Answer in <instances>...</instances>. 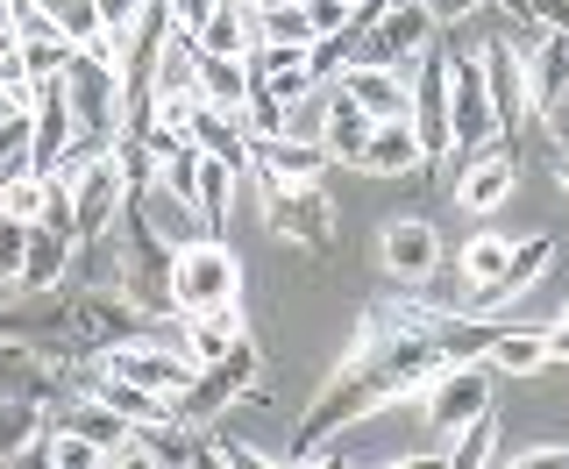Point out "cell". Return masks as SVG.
<instances>
[{
  "mask_svg": "<svg viewBox=\"0 0 569 469\" xmlns=\"http://www.w3.org/2000/svg\"><path fill=\"white\" fill-rule=\"evenodd\" d=\"M385 406H391V391H385V377H378V356L349 349L342 363L328 370V385L313 391L307 420H299V448H292V456L307 462L313 448L335 435V427H356V420H370V412H385Z\"/></svg>",
  "mask_w": 569,
  "mask_h": 469,
  "instance_id": "cell-1",
  "label": "cell"
},
{
  "mask_svg": "<svg viewBox=\"0 0 569 469\" xmlns=\"http://www.w3.org/2000/svg\"><path fill=\"white\" fill-rule=\"evenodd\" d=\"M171 299L178 313H207V306H236L242 299V263L221 234H192L171 257Z\"/></svg>",
  "mask_w": 569,
  "mask_h": 469,
  "instance_id": "cell-2",
  "label": "cell"
},
{
  "mask_svg": "<svg viewBox=\"0 0 569 469\" xmlns=\"http://www.w3.org/2000/svg\"><path fill=\"white\" fill-rule=\"evenodd\" d=\"M263 207H271V234L278 242H292V249H335V200L328 192H320V178H292V186H284V178H271V186H263Z\"/></svg>",
  "mask_w": 569,
  "mask_h": 469,
  "instance_id": "cell-3",
  "label": "cell"
},
{
  "mask_svg": "<svg viewBox=\"0 0 569 469\" xmlns=\"http://www.w3.org/2000/svg\"><path fill=\"white\" fill-rule=\"evenodd\" d=\"M64 93H71V107H79V129H86V136H114V129H121L129 86H121V64H114V58H100L93 43L71 50V64H64Z\"/></svg>",
  "mask_w": 569,
  "mask_h": 469,
  "instance_id": "cell-4",
  "label": "cell"
},
{
  "mask_svg": "<svg viewBox=\"0 0 569 469\" xmlns=\"http://www.w3.org/2000/svg\"><path fill=\"white\" fill-rule=\"evenodd\" d=\"M449 136H456V164H470L477 150H491L498 114H491V86H485V58H449Z\"/></svg>",
  "mask_w": 569,
  "mask_h": 469,
  "instance_id": "cell-5",
  "label": "cell"
},
{
  "mask_svg": "<svg viewBox=\"0 0 569 469\" xmlns=\"http://www.w3.org/2000/svg\"><path fill=\"white\" fill-rule=\"evenodd\" d=\"M257 377H263V349L242 335L228 356H213V363H200V377H192V385H186V399H178V420H186V427H192V420H213L221 406L249 399V385H257Z\"/></svg>",
  "mask_w": 569,
  "mask_h": 469,
  "instance_id": "cell-6",
  "label": "cell"
},
{
  "mask_svg": "<svg viewBox=\"0 0 569 469\" xmlns=\"http://www.w3.org/2000/svg\"><path fill=\"white\" fill-rule=\"evenodd\" d=\"M491 406V363H449L435 385L420 391V412H427V435L449 441L456 427H470L477 412Z\"/></svg>",
  "mask_w": 569,
  "mask_h": 469,
  "instance_id": "cell-7",
  "label": "cell"
},
{
  "mask_svg": "<svg viewBox=\"0 0 569 469\" xmlns=\"http://www.w3.org/2000/svg\"><path fill=\"white\" fill-rule=\"evenodd\" d=\"M427 36H435V8H385L378 22L356 36V58L363 64H391V71H413L427 50Z\"/></svg>",
  "mask_w": 569,
  "mask_h": 469,
  "instance_id": "cell-8",
  "label": "cell"
},
{
  "mask_svg": "<svg viewBox=\"0 0 569 469\" xmlns=\"http://www.w3.org/2000/svg\"><path fill=\"white\" fill-rule=\"evenodd\" d=\"M527 50V43H520ZM512 50V36H491L477 58H485V86H491V114H498V136L520 142V121L533 114V86H527V58Z\"/></svg>",
  "mask_w": 569,
  "mask_h": 469,
  "instance_id": "cell-9",
  "label": "cell"
},
{
  "mask_svg": "<svg viewBox=\"0 0 569 469\" xmlns=\"http://www.w3.org/2000/svg\"><path fill=\"white\" fill-rule=\"evenodd\" d=\"M378 263L391 285H427L441 270V228L420 221V213H399V221H385L378 234Z\"/></svg>",
  "mask_w": 569,
  "mask_h": 469,
  "instance_id": "cell-10",
  "label": "cell"
},
{
  "mask_svg": "<svg viewBox=\"0 0 569 469\" xmlns=\"http://www.w3.org/2000/svg\"><path fill=\"white\" fill-rule=\"evenodd\" d=\"M107 370L136 377V385H150V391H164V399H186V385L200 377V363H192L186 349H157V341H142V335L114 341V349H107Z\"/></svg>",
  "mask_w": 569,
  "mask_h": 469,
  "instance_id": "cell-11",
  "label": "cell"
},
{
  "mask_svg": "<svg viewBox=\"0 0 569 469\" xmlns=\"http://www.w3.org/2000/svg\"><path fill=\"white\" fill-rule=\"evenodd\" d=\"M520 186V150L498 142V150H477L470 164H456V207L462 213H498Z\"/></svg>",
  "mask_w": 569,
  "mask_h": 469,
  "instance_id": "cell-12",
  "label": "cell"
},
{
  "mask_svg": "<svg viewBox=\"0 0 569 469\" xmlns=\"http://www.w3.org/2000/svg\"><path fill=\"white\" fill-rule=\"evenodd\" d=\"M413 129L427 142V157L456 150V136H449V50H427L413 64Z\"/></svg>",
  "mask_w": 569,
  "mask_h": 469,
  "instance_id": "cell-13",
  "label": "cell"
},
{
  "mask_svg": "<svg viewBox=\"0 0 569 469\" xmlns=\"http://www.w3.org/2000/svg\"><path fill=\"white\" fill-rule=\"evenodd\" d=\"M335 164V150L320 136H257V150H249V171L263 178V186H271V178H284V186H292V178H320Z\"/></svg>",
  "mask_w": 569,
  "mask_h": 469,
  "instance_id": "cell-14",
  "label": "cell"
},
{
  "mask_svg": "<svg viewBox=\"0 0 569 469\" xmlns=\"http://www.w3.org/2000/svg\"><path fill=\"white\" fill-rule=\"evenodd\" d=\"M342 86L370 107V121H413V71H391V64H342Z\"/></svg>",
  "mask_w": 569,
  "mask_h": 469,
  "instance_id": "cell-15",
  "label": "cell"
},
{
  "mask_svg": "<svg viewBox=\"0 0 569 469\" xmlns=\"http://www.w3.org/2000/svg\"><path fill=\"white\" fill-rule=\"evenodd\" d=\"M506 263H512V242L506 234H470L462 242V257H456V306H485L498 292V278H506Z\"/></svg>",
  "mask_w": 569,
  "mask_h": 469,
  "instance_id": "cell-16",
  "label": "cell"
},
{
  "mask_svg": "<svg viewBox=\"0 0 569 469\" xmlns=\"http://www.w3.org/2000/svg\"><path fill=\"white\" fill-rule=\"evenodd\" d=\"M370 129H378V121H370V107L356 100L342 79H328V107H320V142L335 150V164H356V157H363V142H370Z\"/></svg>",
  "mask_w": 569,
  "mask_h": 469,
  "instance_id": "cell-17",
  "label": "cell"
},
{
  "mask_svg": "<svg viewBox=\"0 0 569 469\" xmlns=\"http://www.w3.org/2000/svg\"><path fill=\"white\" fill-rule=\"evenodd\" d=\"M186 136L200 142L207 157H228V164H236V171H249V150H257V142H249V121L236 114V107L192 100V114H186Z\"/></svg>",
  "mask_w": 569,
  "mask_h": 469,
  "instance_id": "cell-18",
  "label": "cell"
},
{
  "mask_svg": "<svg viewBox=\"0 0 569 469\" xmlns=\"http://www.w3.org/2000/svg\"><path fill=\"white\" fill-rule=\"evenodd\" d=\"M427 164V142L413 121H378L363 142V157H356V171H370V178H406V171H420Z\"/></svg>",
  "mask_w": 569,
  "mask_h": 469,
  "instance_id": "cell-19",
  "label": "cell"
},
{
  "mask_svg": "<svg viewBox=\"0 0 569 469\" xmlns=\"http://www.w3.org/2000/svg\"><path fill=\"white\" fill-rule=\"evenodd\" d=\"M236 341H242V299L207 306V313H178V349H186L192 363H213V356H228Z\"/></svg>",
  "mask_w": 569,
  "mask_h": 469,
  "instance_id": "cell-20",
  "label": "cell"
},
{
  "mask_svg": "<svg viewBox=\"0 0 569 469\" xmlns=\"http://www.w3.org/2000/svg\"><path fill=\"white\" fill-rule=\"evenodd\" d=\"M200 50H228V58H257L263 50V22L249 0H213L200 22Z\"/></svg>",
  "mask_w": 569,
  "mask_h": 469,
  "instance_id": "cell-21",
  "label": "cell"
},
{
  "mask_svg": "<svg viewBox=\"0 0 569 469\" xmlns=\"http://www.w3.org/2000/svg\"><path fill=\"white\" fill-rule=\"evenodd\" d=\"M192 86H200V100L213 107H249V93H257V64L249 58H228V50H200V71H192Z\"/></svg>",
  "mask_w": 569,
  "mask_h": 469,
  "instance_id": "cell-22",
  "label": "cell"
},
{
  "mask_svg": "<svg viewBox=\"0 0 569 469\" xmlns=\"http://www.w3.org/2000/svg\"><path fill=\"white\" fill-rule=\"evenodd\" d=\"M556 263V234H527V242H512V263H506V278H498V292L477 306V313H506L520 292H533L541 285V270Z\"/></svg>",
  "mask_w": 569,
  "mask_h": 469,
  "instance_id": "cell-23",
  "label": "cell"
},
{
  "mask_svg": "<svg viewBox=\"0 0 569 469\" xmlns=\"http://www.w3.org/2000/svg\"><path fill=\"white\" fill-rule=\"evenodd\" d=\"M71 234H58V228H43L36 221L29 228V263H22V292H58L64 285V270H71Z\"/></svg>",
  "mask_w": 569,
  "mask_h": 469,
  "instance_id": "cell-24",
  "label": "cell"
},
{
  "mask_svg": "<svg viewBox=\"0 0 569 469\" xmlns=\"http://www.w3.org/2000/svg\"><path fill=\"white\" fill-rule=\"evenodd\" d=\"M71 320H79V341H86V349H114V341H129V328H136V306L129 299H79V313H71Z\"/></svg>",
  "mask_w": 569,
  "mask_h": 469,
  "instance_id": "cell-25",
  "label": "cell"
},
{
  "mask_svg": "<svg viewBox=\"0 0 569 469\" xmlns=\"http://www.w3.org/2000/svg\"><path fill=\"white\" fill-rule=\"evenodd\" d=\"M485 363L506 370V377H533V370H548V335H541V328H520V320H506Z\"/></svg>",
  "mask_w": 569,
  "mask_h": 469,
  "instance_id": "cell-26",
  "label": "cell"
},
{
  "mask_svg": "<svg viewBox=\"0 0 569 469\" xmlns=\"http://www.w3.org/2000/svg\"><path fill=\"white\" fill-rule=\"evenodd\" d=\"M236 164H228V157H207L200 164V192H192V207H200V228L207 234H221L228 228V207H236Z\"/></svg>",
  "mask_w": 569,
  "mask_h": 469,
  "instance_id": "cell-27",
  "label": "cell"
},
{
  "mask_svg": "<svg viewBox=\"0 0 569 469\" xmlns=\"http://www.w3.org/2000/svg\"><path fill=\"white\" fill-rule=\"evenodd\" d=\"M257 22H263V43H299V50H313V43H320V22H313L307 0H278V8H263V14H257Z\"/></svg>",
  "mask_w": 569,
  "mask_h": 469,
  "instance_id": "cell-28",
  "label": "cell"
},
{
  "mask_svg": "<svg viewBox=\"0 0 569 469\" xmlns=\"http://www.w3.org/2000/svg\"><path fill=\"white\" fill-rule=\"evenodd\" d=\"M477 462H498V420H491V406L477 412L470 427H456V435H449V469H477Z\"/></svg>",
  "mask_w": 569,
  "mask_h": 469,
  "instance_id": "cell-29",
  "label": "cell"
},
{
  "mask_svg": "<svg viewBox=\"0 0 569 469\" xmlns=\"http://www.w3.org/2000/svg\"><path fill=\"white\" fill-rule=\"evenodd\" d=\"M29 441H43V406L0 399V456H29Z\"/></svg>",
  "mask_w": 569,
  "mask_h": 469,
  "instance_id": "cell-30",
  "label": "cell"
},
{
  "mask_svg": "<svg viewBox=\"0 0 569 469\" xmlns=\"http://www.w3.org/2000/svg\"><path fill=\"white\" fill-rule=\"evenodd\" d=\"M29 228H36V221H14V213H0V299H14V292H22Z\"/></svg>",
  "mask_w": 569,
  "mask_h": 469,
  "instance_id": "cell-31",
  "label": "cell"
},
{
  "mask_svg": "<svg viewBox=\"0 0 569 469\" xmlns=\"http://www.w3.org/2000/svg\"><path fill=\"white\" fill-rule=\"evenodd\" d=\"M43 200H50L43 171H14L8 186H0V213H14V221H43Z\"/></svg>",
  "mask_w": 569,
  "mask_h": 469,
  "instance_id": "cell-32",
  "label": "cell"
},
{
  "mask_svg": "<svg viewBox=\"0 0 569 469\" xmlns=\"http://www.w3.org/2000/svg\"><path fill=\"white\" fill-rule=\"evenodd\" d=\"M43 462L93 469V462H107V448H100V441H86V435H71V427H50V435H43Z\"/></svg>",
  "mask_w": 569,
  "mask_h": 469,
  "instance_id": "cell-33",
  "label": "cell"
},
{
  "mask_svg": "<svg viewBox=\"0 0 569 469\" xmlns=\"http://www.w3.org/2000/svg\"><path fill=\"white\" fill-rule=\"evenodd\" d=\"M50 14L64 22V36H79V43H93L100 36V0H43Z\"/></svg>",
  "mask_w": 569,
  "mask_h": 469,
  "instance_id": "cell-34",
  "label": "cell"
},
{
  "mask_svg": "<svg viewBox=\"0 0 569 469\" xmlns=\"http://www.w3.org/2000/svg\"><path fill=\"white\" fill-rule=\"evenodd\" d=\"M498 462H512V469H569V441H541V448H498Z\"/></svg>",
  "mask_w": 569,
  "mask_h": 469,
  "instance_id": "cell-35",
  "label": "cell"
},
{
  "mask_svg": "<svg viewBox=\"0 0 569 469\" xmlns=\"http://www.w3.org/2000/svg\"><path fill=\"white\" fill-rule=\"evenodd\" d=\"M142 8H150V0H100V29H136Z\"/></svg>",
  "mask_w": 569,
  "mask_h": 469,
  "instance_id": "cell-36",
  "label": "cell"
},
{
  "mask_svg": "<svg viewBox=\"0 0 569 469\" xmlns=\"http://www.w3.org/2000/svg\"><path fill=\"white\" fill-rule=\"evenodd\" d=\"M541 335H548V363H569V313H562V320H548Z\"/></svg>",
  "mask_w": 569,
  "mask_h": 469,
  "instance_id": "cell-37",
  "label": "cell"
},
{
  "mask_svg": "<svg viewBox=\"0 0 569 469\" xmlns=\"http://www.w3.org/2000/svg\"><path fill=\"white\" fill-rule=\"evenodd\" d=\"M427 8H435V22H462V14H477L485 0H427Z\"/></svg>",
  "mask_w": 569,
  "mask_h": 469,
  "instance_id": "cell-38",
  "label": "cell"
},
{
  "mask_svg": "<svg viewBox=\"0 0 569 469\" xmlns=\"http://www.w3.org/2000/svg\"><path fill=\"white\" fill-rule=\"evenodd\" d=\"M207 8H213V0H171V14H178L186 29H200V22H207Z\"/></svg>",
  "mask_w": 569,
  "mask_h": 469,
  "instance_id": "cell-39",
  "label": "cell"
},
{
  "mask_svg": "<svg viewBox=\"0 0 569 469\" xmlns=\"http://www.w3.org/2000/svg\"><path fill=\"white\" fill-rule=\"evenodd\" d=\"M548 171H556V186L569 192V150H562V157H556V164H548Z\"/></svg>",
  "mask_w": 569,
  "mask_h": 469,
  "instance_id": "cell-40",
  "label": "cell"
},
{
  "mask_svg": "<svg viewBox=\"0 0 569 469\" xmlns=\"http://www.w3.org/2000/svg\"><path fill=\"white\" fill-rule=\"evenodd\" d=\"M0 43H14V22H8V14H0Z\"/></svg>",
  "mask_w": 569,
  "mask_h": 469,
  "instance_id": "cell-41",
  "label": "cell"
},
{
  "mask_svg": "<svg viewBox=\"0 0 569 469\" xmlns=\"http://www.w3.org/2000/svg\"><path fill=\"white\" fill-rule=\"evenodd\" d=\"M385 8H427V0H385Z\"/></svg>",
  "mask_w": 569,
  "mask_h": 469,
  "instance_id": "cell-42",
  "label": "cell"
},
{
  "mask_svg": "<svg viewBox=\"0 0 569 469\" xmlns=\"http://www.w3.org/2000/svg\"><path fill=\"white\" fill-rule=\"evenodd\" d=\"M249 8H257V14H263V8H278V0H249Z\"/></svg>",
  "mask_w": 569,
  "mask_h": 469,
  "instance_id": "cell-43",
  "label": "cell"
}]
</instances>
